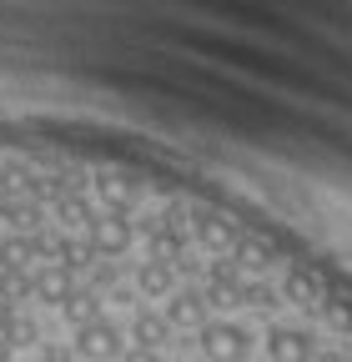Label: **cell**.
<instances>
[{
	"instance_id": "cell-3",
	"label": "cell",
	"mask_w": 352,
	"mask_h": 362,
	"mask_svg": "<svg viewBox=\"0 0 352 362\" xmlns=\"http://www.w3.org/2000/svg\"><path fill=\"white\" fill-rule=\"evenodd\" d=\"M257 347L267 352V362H312L322 352L317 347V332L302 327V322H272L267 332H262Z\"/></svg>"
},
{
	"instance_id": "cell-11",
	"label": "cell",
	"mask_w": 352,
	"mask_h": 362,
	"mask_svg": "<svg viewBox=\"0 0 352 362\" xmlns=\"http://www.w3.org/2000/svg\"><path fill=\"white\" fill-rule=\"evenodd\" d=\"M176 287H182V282H176V272L166 262H141L136 267V297L141 302H166Z\"/></svg>"
},
{
	"instance_id": "cell-4",
	"label": "cell",
	"mask_w": 352,
	"mask_h": 362,
	"mask_svg": "<svg viewBox=\"0 0 352 362\" xmlns=\"http://www.w3.org/2000/svg\"><path fill=\"white\" fill-rule=\"evenodd\" d=\"M131 242H136V226H131V216H121V211H96V221L86 226V247H91L101 262H121L131 252Z\"/></svg>"
},
{
	"instance_id": "cell-21",
	"label": "cell",
	"mask_w": 352,
	"mask_h": 362,
	"mask_svg": "<svg viewBox=\"0 0 352 362\" xmlns=\"http://www.w3.org/2000/svg\"><path fill=\"white\" fill-rule=\"evenodd\" d=\"M312 362H352V352H342V347H322Z\"/></svg>"
},
{
	"instance_id": "cell-1",
	"label": "cell",
	"mask_w": 352,
	"mask_h": 362,
	"mask_svg": "<svg viewBox=\"0 0 352 362\" xmlns=\"http://www.w3.org/2000/svg\"><path fill=\"white\" fill-rule=\"evenodd\" d=\"M192 347L201 362H252L257 352V332L232 317H211L201 332H192Z\"/></svg>"
},
{
	"instance_id": "cell-7",
	"label": "cell",
	"mask_w": 352,
	"mask_h": 362,
	"mask_svg": "<svg viewBox=\"0 0 352 362\" xmlns=\"http://www.w3.org/2000/svg\"><path fill=\"white\" fill-rule=\"evenodd\" d=\"M277 292H282V307H297L307 317H317V307L327 297V287L317 282V272H307V267H287L282 282H277Z\"/></svg>"
},
{
	"instance_id": "cell-16",
	"label": "cell",
	"mask_w": 352,
	"mask_h": 362,
	"mask_svg": "<svg viewBox=\"0 0 352 362\" xmlns=\"http://www.w3.org/2000/svg\"><path fill=\"white\" fill-rule=\"evenodd\" d=\"M56 221L66 226V232H76V226L86 232V226L96 221V211H91V202H86V197H76V192H71V197H61V202H56Z\"/></svg>"
},
{
	"instance_id": "cell-14",
	"label": "cell",
	"mask_w": 352,
	"mask_h": 362,
	"mask_svg": "<svg viewBox=\"0 0 352 362\" xmlns=\"http://www.w3.org/2000/svg\"><path fill=\"white\" fill-rule=\"evenodd\" d=\"M242 307H252V312H277V307H282L277 282H267V277H247V282H242Z\"/></svg>"
},
{
	"instance_id": "cell-18",
	"label": "cell",
	"mask_w": 352,
	"mask_h": 362,
	"mask_svg": "<svg viewBox=\"0 0 352 362\" xmlns=\"http://www.w3.org/2000/svg\"><path fill=\"white\" fill-rule=\"evenodd\" d=\"M317 322H327L332 332H352V302L347 297H322V307H317Z\"/></svg>"
},
{
	"instance_id": "cell-19",
	"label": "cell",
	"mask_w": 352,
	"mask_h": 362,
	"mask_svg": "<svg viewBox=\"0 0 352 362\" xmlns=\"http://www.w3.org/2000/svg\"><path fill=\"white\" fill-rule=\"evenodd\" d=\"M0 297H6V302H25L30 297V272H6V267H0Z\"/></svg>"
},
{
	"instance_id": "cell-12",
	"label": "cell",
	"mask_w": 352,
	"mask_h": 362,
	"mask_svg": "<svg viewBox=\"0 0 352 362\" xmlns=\"http://www.w3.org/2000/svg\"><path fill=\"white\" fill-rule=\"evenodd\" d=\"M96 197L106 202V211H121V216H131V206H136V181H126V176H116V171H101L96 176Z\"/></svg>"
},
{
	"instance_id": "cell-8",
	"label": "cell",
	"mask_w": 352,
	"mask_h": 362,
	"mask_svg": "<svg viewBox=\"0 0 352 362\" xmlns=\"http://www.w3.org/2000/svg\"><path fill=\"white\" fill-rule=\"evenodd\" d=\"M30 297L46 302V307H66L76 297V277H71L66 267H56V262H40L30 272Z\"/></svg>"
},
{
	"instance_id": "cell-5",
	"label": "cell",
	"mask_w": 352,
	"mask_h": 362,
	"mask_svg": "<svg viewBox=\"0 0 352 362\" xmlns=\"http://www.w3.org/2000/svg\"><path fill=\"white\" fill-rule=\"evenodd\" d=\"M71 352H76L81 362H121L126 332H121V322H111V317H96L91 327H81V332L71 337Z\"/></svg>"
},
{
	"instance_id": "cell-9",
	"label": "cell",
	"mask_w": 352,
	"mask_h": 362,
	"mask_svg": "<svg viewBox=\"0 0 352 362\" xmlns=\"http://www.w3.org/2000/svg\"><path fill=\"white\" fill-rule=\"evenodd\" d=\"M227 257L237 262V272H242V277H262V272H272V262H277V247H272L267 237H247V232H242V242H237Z\"/></svg>"
},
{
	"instance_id": "cell-6",
	"label": "cell",
	"mask_w": 352,
	"mask_h": 362,
	"mask_svg": "<svg viewBox=\"0 0 352 362\" xmlns=\"http://www.w3.org/2000/svg\"><path fill=\"white\" fill-rule=\"evenodd\" d=\"M161 317L171 322V332H201V327L211 322V307H206L201 287H196V282H187V287H176V292L166 297Z\"/></svg>"
},
{
	"instance_id": "cell-23",
	"label": "cell",
	"mask_w": 352,
	"mask_h": 362,
	"mask_svg": "<svg viewBox=\"0 0 352 362\" xmlns=\"http://www.w3.org/2000/svg\"><path fill=\"white\" fill-rule=\"evenodd\" d=\"M0 362H11V342L6 337H0Z\"/></svg>"
},
{
	"instance_id": "cell-10",
	"label": "cell",
	"mask_w": 352,
	"mask_h": 362,
	"mask_svg": "<svg viewBox=\"0 0 352 362\" xmlns=\"http://www.w3.org/2000/svg\"><path fill=\"white\" fill-rule=\"evenodd\" d=\"M171 342V322L161 312H151V307H141L136 317H131V347H141V352H161Z\"/></svg>"
},
{
	"instance_id": "cell-17",
	"label": "cell",
	"mask_w": 352,
	"mask_h": 362,
	"mask_svg": "<svg viewBox=\"0 0 352 362\" xmlns=\"http://www.w3.org/2000/svg\"><path fill=\"white\" fill-rule=\"evenodd\" d=\"M0 337L11 342V352H16V347H40V322H35L30 312H16V317H11V327L0 332Z\"/></svg>"
},
{
	"instance_id": "cell-13",
	"label": "cell",
	"mask_w": 352,
	"mask_h": 362,
	"mask_svg": "<svg viewBox=\"0 0 352 362\" xmlns=\"http://www.w3.org/2000/svg\"><path fill=\"white\" fill-rule=\"evenodd\" d=\"M61 317L81 332V327H91L96 317H106V297H101V292H91V287H76V297L61 307Z\"/></svg>"
},
{
	"instance_id": "cell-20",
	"label": "cell",
	"mask_w": 352,
	"mask_h": 362,
	"mask_svg": "<svg viewBox=\"0 0 352 362\" xmlns=\"http://www.w3.org/2000/svg\"><path fill=\"white\" fill-rule=\"evenodd\" d=\"M121 362H166V357H161V352H141V347H126Z\"/></svg>"
},
{
	"instance_id": "cell-22",
	"label": "cell",
	"mask_w": 352,
	"mask_h": 362,
	"mask_svg": "<svg viewBox=\"0 0 352 362\" xmlns=\"http://www.w3.org/2000/svg\"><path fill=\"white\" fill-rule=\"evenodd\" d=\"M16 312H20L16 302H6V297H0V332H6V327H11V317H16Z\"/></svg>"
},
{
	"instance_id": "cell-2",
	"label": "cell",
	"mask_w": 352,
	"mask_h": 362,
	"mask_svg": "<svg viewBox=\"0 0 352 362\" xmlns=\"http://www.w3.org/2000/svg\"><path fill=\"white\" fill-rule=\"evenodd\" d=\"M187 232H192V242L201 252H216V257H227L242 242V226L227 211H216V206H192L187 211Z\"/></svg>"
},
{
	"instance_id": "cell-15",
	"label": "cell",
	"mask_w": 352,
	"mask_h": 362,
	"mask_svg": "<svg viewBox=\"0 0 352 362\" xmlns=\"http://www.w3.org/2000/svg\"><path fill=\"white\" fill-rule=\"evenodd\" d=\"M30 187H35V171L25 166V161H0V197H30Z\"/></svg>"
}]
</instances>
